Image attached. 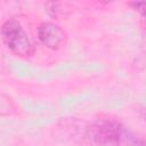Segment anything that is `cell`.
<instances>
[{
    "label": "cell",
    "instance_id": "cell-1",
    "mask_svg": "<svg viewBox=\"0 0 146 146\" xmlns=\"http://www.w3.org/2000/svg\"><path fill=\"white\" fill-rule=\"evenodd\" d=\"M0 33L2 42L13 54L21 57H29L34 52L33 44L18 21L7 19L1 26Z\"/></svg>",
    "mask_w": 146,
    "mask_h": 146
},
{
    "label": "cell",
    "instance_id": "cell-2",
    "mask_svg": "<svg viewBox=\"0 0 146 146\" xmlns=\"http://www.w3.org/2000/svg\"><path fill=\"white\" fill-rule=\"evenodd\" d=\"M87 135L100 146H117L123 137L121 125L112 119H99L87 128Z\"/></svg>",
    "mask_w": 146,
    "mask_h": 146
},
{
    "label": "cell",
    "instance_id": "cell-3",
    "mask_svg": "<svg viewBox=\"0 0 146 146\" xmlns=\"http://www.w3.org/2000/svg\"><path fill=\"white\" fill-rule=\"evenodd\" d=\"M38 39L47 48L57 50L65 42L66 35L58 25L50 22H44L38 27Z\"/></svg>",
    "mask_w": 146,
    "mask_h": 146
},
{
    "label": "cell",
    "instance_id": "cell-4",
    "mask_svg": "<svg viewBox=\"0 0 146 146\" xmlns=\"http://www.w3.org/2000/svg\"><path fill=\"white\" fill-rule=\"evenodd\" d=\"M128 5L132 9L138 11L143 17L146 18V1H135V2H129Z\"/></svg>",
    "mask_w": 146,
    "mask_h": 146
},
{
    "label": "cell",
    "instance_id": "cell-5",
    "mask_svg": "<svg viewBox=\"0 0 146 146\" xmlns=\"http://www.w3.org/2000/svg\"><path fill=\"white\" fill-rule=\"evenodd\" d=\"M139 115L143 117V120L144 121H146V107H141V108H139Z\"/></svg>",
    "mask_w": 146,
    "mask_h": 146
},
{
    "label": "cell",
    "instance_id": "cell-6",
    "mask_svg": "<svg viewBox=\"0 0 146 146\" xmlns=\"http://www.w3.org/2000/svg\"><path fill=\"white\" fill-rule=\"evenodd\" d=\"M49 5H50L52 8H57V6H58V3H55V2H49ZM50 10H52V11H54V14H52V15H56V13L58 11V9H50ZM50 10H48V11H50Z\"/></svg>",
    "mask_w": 146,
    "mask_h": 146
}]
</instances>
